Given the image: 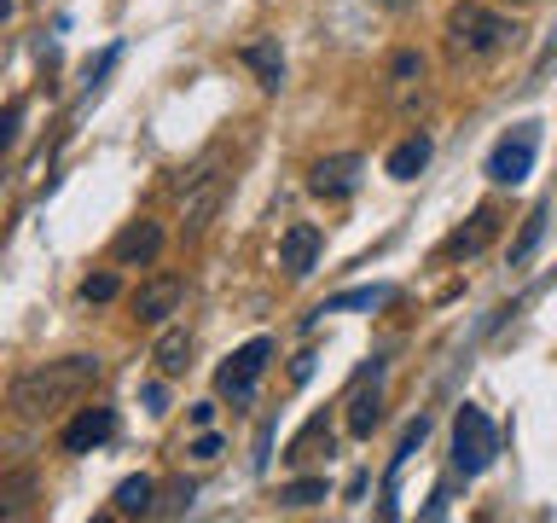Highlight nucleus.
Here are the masks:
<instances>
[{"mask_svg": "<svg viewBox=\"0 0 557 523\" xmlns=\"http://www.w3.org/2000/svg\"><path fill=\"white\" fill-rule=\"evenodd\" d=\"M209 418H215V401H198V408H191V425H198V430H203V425H209Z\"/></svg>", "mask_w": 557, "mask_h": 523, "instance_id": "27", "label": "nucleus"}, {"mask_svg": "<svg viewBox=\"0 0 557 523\" xmlns=\"http://www.w3.org/2000/svg\"><path fill=\"white\" fill-rule=\"evenodd\" d=\"M424 76H430V64H424V52H412V47H400L395 59H389V87H395V99H407V94H418L424 87Z\"/></svg>", "mask_w": 557, "mask_h": 523, "instance_id": "16", "label": "nucleus"}, {"mask_svg": "<svg viewBox=\"0 0 557 523\" xmlns=\"http://www.w3.org/2000/svg\"><path fill=\"white\" fill-rule=\"evenodd\" d=\"M511 35H517V24L505 12H494V7H482V0H459V7L447 12V52L453 59H494V52H505L511 47Z\"/></svg>", "mask_w": 557, "mask_h": 523, "instance_id": "2", "label": "nucleus"}, {"mask_svg": "<svg viewBox=\"0 0 557 523\" xmlns=\"http://www.w3.org/2000/svg\"><path fill=\"white\" fill-rule=\"evenodd\" d=\"M94 384H99V355H64V361L17 373L7 401H12L17 418H47V413H64L70 401H82Z\"/></svg>", "mask_w": 557, "mask_h": 523, "instance_id": "1", "label": "nucleus"}, {"mask_svg": "<svg viewBox=\"0 0 557 523\" xmlns=\"http://www.w3.org/2000/svg\"><path fill=\"white\" fill-rule=\"evenodd\" d=\"M494 233H499V209H494V204H482L476 216L459 227V233H447L442 256H447V262H470V256H482L487 244H494Z\"/></svg>", "mask_w": 557, "mask_h": 523, "instance_id": "10", "label": "nucleus"}, {"mask_svg": "<svg viewBox=\"0 0 557 523\" xmlns=\"http://www.w3.org/2000/svg\"><path fill=\"white\" fill-rule=\"evenodd\" d=\"M534 151H540V122H517V129L487 151V181L494 186H522L529 169H534Z\"/></svg>", "mask_w": 557, "mask_h": 523, "instance_id": "4", "label": "nucleus"}, {"mask_svg": "<svg viewBox=\"0 0 557 523\" xmlns=\"http://www.w3.org/2000/svg\"><path fill=\"white\" fill-rule=\"evenodd\" d=\"M151 495H157V483L146 477V471H139V477H122V483H116L111 506H116L122 518H146V512H151Z\"/></svg>", "mask_w": 557, "mask_h": 523, "instance_id": "19", "label": "nucleus"}, {"mask_svg": "<svg viewBox=\"0 0 557 523\" xmlns=\"http://www.w3.org/2000/svg\"><path fill=\"white\" fill-rule=\"evenodd\" d=\"M424 163H430V134H407L400 139V146L389 151V181H418V174H424Z\"/></svg>", "mask_w": 557, "mask_h": 523, "instance_id": "14", "label": "nucleus"}, {"mask_svg": "<svg viewBox=\"0 0 557 523\" xmlns=\"http://www.w3.org/2000/svg\"><path fill=\"white\" fill-rule=\"evenodd\" d=\"M151 361H157V373H163V378H181L186 361H191V331L163 320V331H157V343H151Z\"/></svg>", "mask_w": 557, "mask_h": 523, "instance_id": "13", "label": "nucleus"}, {"mask_svg": "<svg viewBox=\"0 0 557 523\" xmlns=\"http://www.w3.org/2000/svg\"><path fill=\"white\" fill-rule=\"evenodd\" d=\"M360 169H366V157H360V151H337V157H320V163L308 169V186L320 192V198L343 204V198H355V192H360Z\"/></svg>", "mask_w": 557, "mask_h": 523, "instance_id": "8", "label": "nucleus"}, {"mask_svg": "<svg viewBox=\"0 0 557 523\" xmlns=\"http://www.w3.org/2000/svg\"><path fill=\"white\" fill-rule=\"evenodd\" d=\"M157 251H163V227H157V221H134V227H122V233H116L111 262H116V268H151Z\"/></svg>", "mask_w": 557, "mask_h": 523, "instance_id": "11", "label": "nucleus"}, {"mask_svg": "<svg viewBox=\"0 0 557 523\" xmlns=\"http://www.w3.org/2000/svg\"><path fill=\"white\" fill-rule=\"evenodd\" d=\"M221 198H226V174H215V157H203V169L186 174V239H198L215 221Z\"/></svg>", "mask_w": 557, "mask_h": 523, "instance_id": "6", "label": "nucleus"}, {"mask_svg": "<svg viewBox=\"0 0 557 523\" xmlns=\"http://www.w3.org/2000/svg\"><path fill=\"white\" fill-rule=\"evenodd\" d=\"M238 59L256 70V82L268 87V94H273L278 82H285V52H278V41H250V47L238 52Z\"/></svg>", "mask_w": 557, "mask_h": 523, "instance_id": "15", "label": "nucleus"}, {"mask_svg": "<svg viewBox=\"0 0 557 523\" xmlns=\"http://www.w3.org/2000/svg\"><path fill=\"white\" fill-rule=\"evenodd\" d=\"M511 7H529V0H511Z\"/></svg>", "mask_w": 557, "mask_h": 523, "instance_id": "29", "label": "nucleus"}, {"mask_svg": "<svg viewBox=\"0 0 557 523\" xmlns=\"http://www.w3.org/2000/svg\"><path fill=\"white\" fill-rule=\"evenodd\" d=\"M35 512V471L0 477V518H29Z\"/></svg>", "mask_w": 557, "mask_h": 523, "instance_id": "17", "label": "nucleus"}, {"mask_svg": "<svg viewBox=\"0 0 557 523\" xmlns=\"http://www.w3.org/2000/svg\"><path fill=\"white\" fill-rule=\"evenodd\" d=\"M215 453H221V436H198V442H191V460H198V465H209Z\"/></svg>", "mask_w": 557, "mask_h": 523, "instance_id": "26", "label": "nucleus"}, {"mask_svg": "<svg viewBox=\"0 0 557 523\" xmlns=\"http://www.w3.org/2000/svg\"><path fill=\"white\" fill-rule=\"evenodd\" d=\"M181 303H186V279L181 273H157V279H146V285L134 291V320L139 326H163L169 314H181Z\"/></svg>", "mask_w": 557, "mask_h": 523, "instance_id": "7", "label": "nucleus"}, {"mask_svg": "<svg viewBox=\"0 0 557 523\" xmlns=\"http://www.w3.org/2000/svg\"><path fill=\"white\" fill-rule=\"evenodd\" d=\"M494 453H499V430H494V418L465 401V408L453 413V465H459L465 477H482V471L494 465Z\"/></svg>", "mask_w": 557, "mask_h": 523, "instance_id": "3", "label": "nucleus"}, {"mask_svg": "<svg viewBox=\"0 0 557 523\" xmlns=\"http://www.w3.org/2000/svg\"><path fill=\"white\" fill-rule=\"evenodd\" d=\"M377 425H383V396H377V384H372V390L348 396V436H360V442H366Z\"/></svg>", "mask_w": 557, "mask_h": 523, "instance_id": "18", "label": "nucleus"}, {"mask_svg": "<svg viewBox=\"0 0 557 523\" xmlns=\"http://www.w3.org/2000/svg\"><path fill=\"white\" fill-rule=\"evenodd\" d=\"M268 361H273V338H250V343H244L238 355L215 373V390L233 401V408L256 401V384H261V373H268Z\"/></svg>", "mask_w": 557, "mask_h": 523, "instance_id": "5", "label": "nucleus"}, {"mask_svg": "<svg viewBox=\"0 0 557 523\" xmlns=\"http://www.w3.org/2000/svg\"><path fill=\"white\" fill-rule=\"evenodd\" d=\"M320 500H331V483L325 477H302V483L278 488V506H320Z\"/></svg>", "mask_w": 557, "mask_h": 523, "instance_id": "20", "label": "nucleus"}, {"mask_svg": "<svg viewBox=\"0 0 557 523\" xmlns=\"http://www.w3.org/2000/svg\"><path fill=\"white\" fill-rule=\"evenodd\" d=\"M111 430H116V413L111 408H82L76 418L64 425V453H94L99 442H111Z\"/></svg>", "mask_w": 557, "mask_h": 523, "instance_id": "12", "label": "nucleus"}, {"mask_svg": "<svg viewBox=\"0 0 557 523\" xmlns=\"http://www.w3.org/2000/svg\"><path fill=\"white\" fill-rule=\"evenodd\" d=\"M540 239H546V209H534V216L522 221V233H517V244H511V268H522V262L540 251Z\"/></svg>", "mask_w": 557, "mask_h": 523, "instance_id": "21", "label": "nucleus"}, {"mask_svg": "<svg viewBox=\"0 0 557 523\" xmlns=\"http://www.w3.org/2000/svg\"><path fill=\"white\" fill-rule=\"evenodd\" d=\"M377 303H389V285H372V291H343V296H331V303L320 314H337V308H377Z\"/></svg>", "mask_w": 557, "mask_h": 523, "instance_id": "23", "label": "nucleus"}, {"mask_svg": "<svg viewBox=\"0 0 557 523\" xmlns=\"http://www.w3.org/2000/svg\"><path fill=\"white\" fill-rule=\"evenodd\" d=\"M320 442H331V430H325V418H313V425H308V430L290 442V453H285V460H290V465H308L313 453H320Z\"/></svg>", "mask_w": 557, "mask_h": 523, "instance_id": "22", "label": "nucleus"}, {"mask_svg": "<svg viewBox=\"0 0 557 523\" xmlns=\"http://www.w3.org/2000/svg\"><path fill=\"white\" fill-rule=\"evenodd\" d=\"M82 296H87V303H111V296H116V273H87Z\"/></svg>", "mask_w": 557, "mask_h": 523, "instance_id": "24", "label": "nucleus"}, {"mask_svg": "<svg viewBox=\"0 0 557 523\" xmlns=\"http://www.w3.org/2000/svg\"><path fill=\"white\" fill-rule=\"evenodd\" d=\"M17 122H24V105H7V111H0V151H7L12 146V139H17Z\"/></svg>", "mask_w": 557, "mask_h": 523, "instance_id": "25", "label": "nucleus"}, {"mask_svg": "<svg viewBox=\"0 0 557 523\" xmlns=\"http://www.w3.org/2000/svg\"><path fill=\"white\" fill-rule=\"evenodd\" d=\"M7 17H12V0H0V24H7Z\"/></svg>", "mask_w": 557, "mask_h": 523, "instance_id": "28", "label": "nucleus"}, {"mask_svg": "<svg viewBox=\"0 0 557 523\" xmlns=\"http://www.w3.org/2000/svg\"><path fill=\"white\" fill-rule=\"evenodd\" d=\"M320 251H325V233L313 221H290L285 239H278V268H285L290 279H308L313 268H320Z\"/></svg>", "mask_w": 557, "mask_h": 523, "instance_id": "9", "label": "nucleus"}]
</instances>
